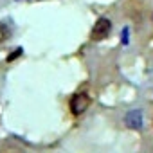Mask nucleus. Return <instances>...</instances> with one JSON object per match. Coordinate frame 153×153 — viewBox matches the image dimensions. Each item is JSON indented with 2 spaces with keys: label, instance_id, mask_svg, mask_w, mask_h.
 Listing matches in <instances>:
<instances>
[{
  "label": "nucleus",
  "instance_id": "f257e3e1",
  "mask_svg": "<svg viewBox=\"0 0 153 153\" xmlns=\"http://www.w3.org/2000/svg\"><path fill=\"white\" fill-rule=\"evenodd\" d=\"M88 105H90V96L87 92H78V94L72 96L68 108H70V114L72 115H81L88 108Z\"/></svg>",
  "mask_w": 153,
  "mask_h": 153
},
{
  "label": "nucleus",
  "instance_id": "f03ea898",
  "mask_svg": "<svg viewBox=\"0 0 153 153\" xmlns=\"http://www.w3.org/2000/svg\"><path fill=\"white\" fill-rule=\"evenodd\" d=\"M112 31V22L105 16H101L96 24H94V29H92V40L94 42H99V40H105Z\"/></svg>",
  "mask_w": 153,
  "mask_h": 153
},
{
  "label": "nucleus",
  "instance_id": "7ed1b4c3",
  "mask_svg": "<svg viewBox=\"0 0 153 153\" xmlns=\"http://www.w3.org/2000/svg\"><path fill=\"white\" fill-rule=\"evenodd\" d=\"M124 124L131 130H140L142 128V112L139 108L135 110H130L126 115H124Z\"/></svg>",
  "mask_w": 153,
  "mask_h": 153
},
{
  "label": "nucleus",
  "instance_id": "20e7f679",
  "mask_svg": "<svg viewBox=\"0 0 153 153\" xmlns=\"http://www.w3.org/2000/svg\"><path fill=\"white\" fill-rule=\"evenodd\" d=\"M20 54H22V47H18L16 51H13V54H9V56H7V61H13V59H15V58H18Z\"/></svg>",
  "mask_w": 153,
  "mask_h": 153
},
{
  "label": "nucleus",
  "instance_id": "39448f33",
  "mask_svg": "<svg viewBox=\"0 0 153 153\" xmlns=\"http://www.w3.org/2000/svg\"><path fill=\"white\" fill-rule=\"evenodd\" d=\"M123 43H128V29H123Z\"/></svg>",
  "mask_w": 153,
  "mask_h": 153
}]
</instances>
